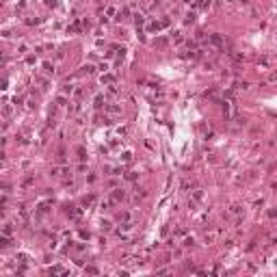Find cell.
Segmentation results:
<instances>
[{
	"label": "cell",
	"instance_id": "cell-1",
	"mask_svg": "<svg viewBox=\"0 0 277 277\" xmlns=\"http://www.w3.org/2000/svg\"><path fill=\"white\" fill-rule=\"evenodd\" d=\"M210 41H212V43H217V46H221V43H223V39H221L219 35H212V37H210Z\"/></svg>",
	"mask_w": 277,
	"mask_h": 277
}]
</instances>
